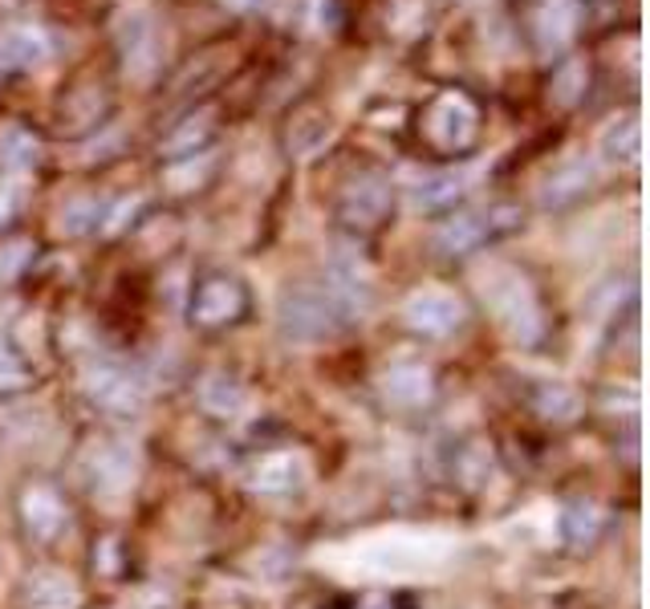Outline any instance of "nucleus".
Listing matches in <instances>:
<instances>
[{
	"mask_svg": "<svg viewBox=\"0 0 650 609\" xmlns=\"http://www.w3.org/2000/svg\"><path fill=\"white\" fill-rule=\"evenodd\" d=\"M346 322H354V301L342 288H289L281 297V334L289 342H322L338 334Z\"/></svg>",
	"mask_w": 650,
	"mask_h": 609,
	"instance_id": "obj_1",
	"label": "nucleus"
},
{
	"mask_svg": "<svg viewBox=\"0 0 650 609\" xmlns=\"http://www.w3.org/2000/svg\"><path fill=\"white\" fill-rule=\"evenodd\" d=\"M86 398L106 414H118V419H130V414L143 411V398H147V386L138 382L135 374L114 366V361H98L90 366L86 382H82Z\"/></svg>",
	"mask_w": 650,
	"mask_h": 609,
	"instance_id": "obj_2",
	"label": "nucleus"
},
{
	"mask_svg": "<svg viewBox=\"0 0 650 609\" xmlns=\"http://www.w3.org/2000/svg\"><path fill=\"white\" fill-rule=\"evenodd\" d=\"M249 309V297L237 281L228 276H208L196 297H191V322L203 325V329H220V325L240 322V313Z\"/></svg>",
	"mask_w": 650,
	"mask_h": 609,
	"instance_id": "obj_3",
	"label": "nucleus"
},
{
	"mask_svg": "<svg viewBox=\"0 0 650 609\" xmlns=\"http://www.w3.org/2000/svg\"><path fill=\"white\" fill-rule=\"evenodd\" d=\"M21 521H25V533L33 540L53 545L70 528V508H65V500L50 484H33L21 492Z\"/></svg>",
	"mask_w": 650,
	"mask_h": 609,
	"instance_id": "obj_4",
	"label": "nucleus"
},
{
	"mask_svg": "<svg viewBox=\"0 0 650 609\" xmlns=\"http://www.w3.org/2000/svg\"><path fill=\"white\" fill-rule=\"evenodd\" d=\"M407 322H411L419 334L448 337L463 325V305L451 297V293L427 288V293H415V297L407 301Z\"/></svg>",
	"mask_w": 650,
	"mask_h": 609,
	"instance_id": "obj_5",
	"label": "nucleus"
},
{
	"mask_svg": "<svg viewBox=\"0 0 650 609\" xmlns=\"http://www.w3.org/2000/svg\"><path fill=\"white\" fill-rule=\"evenodd\" d=\"M382 395H387L390 407L399 411H419L431 402L436 395V382H431V370L427 366H415V361H402V366H390L382 374Z\"/></svg>",
	"mask_w": 650,
	"mask_h": 609,
	"instance_id": "obj_6",
	"label": "nucleus"
},
{
	"mask_svg": "<svg viewBox=\"0 0 650 609\" xmlns=\"http://www.w3.org/2000/svg\"><path fill=\"white\" fill-rule=\"evenodd\" d=\"M528 407L545 419V423H577V414H581V395H577L569 382H533L528 390Z\"/></svg>",
	"mask_w": 650,
	"mask_h": 609,
	"instance_id": "obj_7",
	"label": "nucleus"
},
{
	"mask_svg": "<svg viewBox=\"0 0 650 609\" xmlns=\"http://www.w3.org/2000/svg\"><path fill=\"white\" fill-rule=\"evenodd\" d=\"M301 460L293 451H276V455H264L256 463V475H252V487L261 496H293L301 487Z\"/></svg>",
	"mask_w": 650,
	"mask_h": 609,
	"instance_id": "obj_8",
	"label": "nucleus"
},
{
	"mask_svg": "<svg viewBox=\"0 0 650 609\" xmlns=\"http://www.w3.org/2000/svg\"><path fill=\"white\" fill-rule=\"evenodd\" d=\"M25 601L33 609H77V585L70 581V573H62V569L29 573Z\"/></svg>",
	"mask_w": 650,
	"mask_h": 609,
	"instance_id": "obj_9",
	"label": "nucleus"
},
{
	"mask_svg": "<svg viewBox=\"0 0 650 609\" xmlns=\"http://www.w3.org/2000/svg\"><path fill=\"white\" fill-rule=\"evenodd\" d=\"M601 528H606V516H601L598 504L577 500L562 512V536L569 548H594L601 540Z\"/></svg>",
	"mask_w": 650,
	"mask_h": 609,
	"instance_id": "obj_10",
	"label": "nucleus"
},
{
	"mask_svg": "<svg viewBox=\"0 0 650 609\" xmlns=\"http://www.w3.org/2000/svg\"><path fill=\"white\" fill-rule=\"evenodd\" d=\"M200 407L208 414H216V419H232V414H240V407H244V386H240L232 374L212 370L200 382Z\"/></svg>",
	"mask_w": 650,
	"mask_h": 609,
	"instance_id": "obj_11",
	"label": "nucleus"
},
{
	"mask_svg": "<svg viewBox=\"0 0 650 609\" xmlns=\"http://www.w3.org/2000/svg\"><path fill=\"white\" fill-rule=\"evenodd\" d=\"M488 240V224L480 216H460V220H451L443 232H439V249L448 252V256H463V252H472L475 244H484Z\"/></svg>",
	"mask_w": 650,
	"mask_h": 609,
	"instance_id": "obj_12",
	"label": "nucleus"
},
{
	"mask_svg": "<svg viewBox=\"0 0 650 609\" xmlns=\"http://www.w3.org/2000/svg\"><path fill=\"white\" fill-rule=\"evenodd\" d=\"M130 475H135V463L126 460V451L118 448H106L94 463V487L98 492H126Z\"/></svg>",
	"mask_w": 650,
	"mask_h": 609,
	"instance_id": "obj_13",
	"label": "nucleus"
},
{
	"mask_svg": "<svg viewBox=\"0 0 650 609\" xmlns=\"http://www.w3.org/2000/svg\"><path fill=\"white\" fill-rule=\"evenodd\" d=\"M29 382H33V378H29L25 361L17 358L13 349L0 346V395H17V390H25Z\"/></svg>",
	"mask_w": 650,
	"mask_h": 609,
	"instance_id": "obj_14",
	"label": "nucleus"
},
{
	"mask_svg": "<svg viewBox=\"0 0 650 609\" xmlns=\"http://www.w3.org/2000/svg\"><path fill=\"white\" fill-rule=\"evenodd\" d=\"M460 196V187L451 183V179H436V183H427L423 191H419V203H427V208H439V203H448V199Z\"/></svg>",
	"mask_w": 650,
	"mask_h": 609,
	"instance_id": "obj_15",
	"label": "nucleus"
}]
</instances>
